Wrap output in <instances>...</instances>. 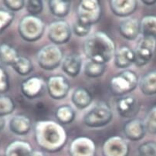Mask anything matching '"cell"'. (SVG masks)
I'll return each mask as SVG.
<instances>
[{"label":"cell","instance_id":"1","mask_svg":"<svg viewBox=\"0 0 156 156\" xmlns=\"http://www.w3.org/2000/svg\"><path fill=\"white\" fill-rule=\"evenodd\" d=\"M34 136L37 144L48 152L60 151L67 140V134L60 124L53 121H40L34 128Z\"/></svg>","mask_w":156,"mask_h":156},{"label":"cell","instance_id":"2","mask_svg":"<svg viewBox=\"0 0 156 156\" xmlns=\"http://www.w3.org/2000/svg\"><path fill=\"white\" fill-rule=\"evenodd\" d=\"M83 52L88 60L105 64L115 57V43L105 32H95L84 41Z\"/></svg>","mask_w":156,"mask_h":156},{"label":"cell","instance_id":"3","mask_svg":"<svg viewBox=\"0 0 156 156\" xmlns=\"http://www.w3.org/2000/svg\"><path fill=\"white\" fill-rule=\"evenodd\" d=\"M139 83L138 74L131 70H125L111 78L109 87L115 96H125L135 90Z\"/></svg>","mask_w":156,"mask_h":156},{"label":"cell","instance_id":"4","mask_svg":"<svg viewBox=\"0 0 156 156\" xmlns=\"http://www.w3.org/2000/svg\"><path fill=\"white\" fill-rule=\"evenodd\" d=\"M45 31L44 22L37 16L27 15L20 20L18 32L22 39L27 42L40 40Z\"/></svg>","mask_w":156,"mask_h":156},{"label":"cell","instance_id":"5","mask_svg":"<svg viewBox=\"0 0 156 156\" xmlns=\"http://www.w3.org/2000/svg\"><path fill=\"white\" fill-rule=\"evenodd\" d=\"M113 118V111L105 102H100L83 117V122L90 128H101L106 126Z\"/></svg>","mask_w":156,"mask_h":156},{"label":"cell","instance_id":"6","mask_svg":"<svg viewBox=\"0 0 156 156\" xmlns=\"http://www.w3.org/2000/svg\"><path fill=\"white\" fill-rule=\"evenodd\" d=\"M39 66L45 70H53L61 64L63 53L58 46L55 44L46 45L42 47L37 55Z\"/></svg>","mask_w":156,"mask_h":156},{"label":"cell","instance_id":"7","mask_svg":"<svg viewBox=\"0 0 156 156\" xmlns=\"http://www.w3.org/2000/svg\"><path fill=\"white\" fill-rule=\"evenodd\" d=\"M77 20L86 25L92 26L101 20L102 13L99 1H80L76 9Z\"/></svg>","mask_w":156,"mask_h":156},{"label":"cell","instance_id":"8","mask_svg":"<svg viewBox=\"0 0 156 156\" xmlns=\"http://www.w3.org/2000/svg\"><path fill=\"white\" fill-rule=\"evenodd\" d=\"M156 50V38L142 37L138 41L135 51V64L137 66H144L152 59Z\"/></svg>","mask_w":156,"mask_h":156},{"label":"cell","instance_id":"9","mask_svg":"<svg viewBox=\"0 0 156 156\" xmlns=\"http://www.w3.org/2000/svg\"><path fill=\"white\" fill-rule=\"evenodd\" d=\"M70 26L65 20H57L49 25L48 37L55 45H62L67 43L71 37Z\"/></svg>","mask_w":156,"mask_h":156},{"label":"cell","instance_id":"10","mask_svg":"<svg viewBox=\"0 0 156 156\" xmlns=\"http://www.w3.org/2000/svg\"><path fill=\"white\" fill-rule=\"evenodd\" d=\"M70 83L63 75L50 76L47 82V92L50 98L54 100H61L66 98L70 91Z\"/></svg>","mask_w":156,"mask_h":156},{"label":"cell","instance_id":"11","mask_svg":"<svg viewBox=\"0 0 156 156\" xmlns=\"http://www.w3.org/2000/svg\"><path fill=\"white\" fill-rule=\"evenodd\" d=\"M129 151L128 143L120 136L108 138L102 147L103 156H128Z\"/></svg>","mask_w":156,"mask_h":156},{"label":"cell","instance_id":"12","mask_svg":"<svg viewBox=\"0 0 156 156\" xmlns=\"http://www.w3.org/2000/svg\"><path fill=\"white\" fill-rule=\"evenodd\" d=\"M68 151L70 156H95L96 145L88 137H76L70 142Z\"/></svg>","mask_w":156,"mask_h":156},{"label":"cell","instance_id":"13","mask_svg":"<svg viewBox=\"0 0 156 156\" xmlns=\"http://www.w3.org/2000/svg\"><path fill=\"white\" fill-rule=\"evenodd\" d=\"M45 81L39 76H32L22 82L20 89L22 94L29 99H34L43 94Z\"/></svg>","mask_w":156,"mask_h":156},{"label":"cell","instance_id":"14","mask_svg":"<svg viewBox=\"0 0 156 156\" xmlns=\"http://www.w3.org/2000/svg\"><path fill=\"white\" fill-rule=\"evenodd\" d=\"M116 108L118 114L128 119L134 118L140 109L138 99L132 95H125L119 98L117 101Z\"/></svg>","mask_w":156,"mask_h":156},{"label":"cell","instance_id":"15","mask_svg":"<svg viewBox=\"0 0 156 156\" xmlns=\"http://www.w3.org/2000/svg\"><path fill=\"white\" fill-rule=\"evenodd\" d=\"M123 132L126 138L131 141L142 139L146 133L144 121L138 118L129 119L124 125Z\"/></svg>","mask_w":156,"mask_h":156},{"label":"cell","instance_id":"16","mask_svg":"<svg viewBox=\"0 0 156 156\" xmlns=\"http://www.w3.org/2000/svg\"><path fill=\"white\" fill-rule=\"evenodd\" d=\"M119 32L120 34L126 40H135L141 33L140 22L136 18L127 17L120 23Z\"/></svg>","mask_w":156,"mask_h":156},{"label":"cell","instance_id":"17","mask_svg":"<svg viewBox=\"0 0 156 156\" xmlns=\"http://www.w3.org/2000/svg\"><path fill=\"white\" fill-rule=\"evenodd\" d=\"M110 7L114 14L120 17H128L137 9L138 2L135 0H112L109 2Z\"/></svg>","mask_w":156,"mask_h":156},{"label":"cell","instance_id":"18","mask_svg":"<svg viewBox=\"0 0 156 156\" xmlns=\"http://www.w3.org/2000/svg\"><path fill=\"white\" fill-rule=\"evenodd\" d=\"M81 57L76 53H71L67 55L66 57H63L62 61V70L67 76L71 77H76L79 75L82 68Z\"/></svg>","mask_w":156,"mask_h":156},{"label":"cell","instance_id":"19","mask_svg":"<svg viewBox=\"0 0 156 156\" xmlns=\"http://www.w3.org/2000/svg\"><path fill=\"white\" fill-rule=\"evenodd\" d=\"M9 127L10 131L15 135H27L32 128L31 120L26 115L19 114L10 119Z\"/></svg>","mask_w":156,"mask_h":156},{"label":"cell","instance_id":"20","mask_svg":"<svg viewBox=\"0 0 156 156\" xmlns=\"http://www.w3.org/2000/svg\"><path fill=\"white\" fill-rule=\"evenodd\" d=\"M115 64L121 69H127L135 63V51L130 47L123 46L120 47L115 54Z\"/></svg>","mask_w":156,"mask_h":156},{"label":"cell","instance_id":"21","mask_svg":"<svg viewBox=\"0 0 156 156\" xmlns=\"http://www.w3.org/2000/svg\"><path fill=\"white\" fill-rule=\"evenodd\" d=\"M33 151L29 142L16 140L7 145L4 156H31Z\"/></svg>","mask_w":156,"mask_h":156},{"label":"cell","instance_id":"22","mask_svg":"<svg viewBox=\"0 0 156 156\" xmlns=\"http://www.w3.org/2000/svg\"><path fill=\"white\" fill-rule=\"evenodd\" d=\"M71 101L76 108L83 110L91 104L92 95L86 88L77 87L72 94Z\"/></svg>","mask_w":156,"mask_h":156},{"label":"cell","instance_id":"23","mask_svg":"<svg viewBox=\"0 0 156 156\" xmlns=\"http://www.w3.org/2000/svg\"><path fill=\"white\" fill-rule=\"evenodd\" d=\"M141 91L146 96L156 94V70L148 71L141 77L139 82Z\"/></svg>","mask_w":156,"mask_h":156},{"label":"cell","instance_id":"24","mask_svg":"<svg viewBox=\"0 0 156 156\" xmlns=\"http://www.w3.org/2000/svg\"><path fill=\"white\" fill-rule=\"evenodd\" d=\"M20 57L16 49L9 43H0V62L6 66L14 64Z\"/></svg>","mask_w":156,"mask_h":156},{"label":"cell","instance_id":"25","mask_svg":"<svg viewBox=\"0 0 156 156\" xmlns=\"http://www.w3.org/2000/svg\"><path fill=\"white\" fill-rule=\"evenodd\" d=\"M48 5L50 11L53 16L63 18L68 15L71 2L68 0H50Z\"/></svg>","mask_w":156,"mask_h":156},{"label":"cell","instance_id":"26","mask_svg":"<svg viewBox=\"0 0 156 156\" xmlns=\"http://www.w3.org/2000/svg\"><path fill=\"white\" fill-rule=\"evenodd\" d=\"M140 29L142 37L156 38V16L148 15L140 21Z\"/></svg>","mask_w":156,"mask_h":156},{"label":"cell","instance_id":"27","mask_svg":"<svg viewBox=\"0 0 156 156\" xmlns=\"http://www.w3.org/2000/svg\"><path fill=\"white\" fill-rule=\"evenodd\" d=\"M55 116L60 124L67 125L74 120L75 111L70 105H61L56 111Z\"/></svg>","mask_w":156,"mask_h":156},{"label":"cell","instance_id":"28","mask_svg":"<svg viewBox=\"0 0 156 156\" xmlns=\"http://www.w3.org/2000/svg\"><path fill=\"white\" fill-rule=\"evenodd\" d=\"M106 69L105 63H98L93 60H88L84 65V73L90 78H97L102 76Z\"/></svg>","mask_w":156,"mask_h":156},{"label":"cell","instance_id":"29","mask_svg":"<svg viewBox=\"0 0 156 156\" xmlns=\"http://www.w3.org/2000/svg\"><path fill=\"white\" fill-rule=\"evenodd\" d=\"M12 67L17 73L21 76H27L31 73L33 66L30 59L27 58V57L20 56Z\"/></svg>","mask_w":156,"mask_h":156},{"label":"cell","instance_id":"30","mask_svg":"<svg viewBox=\"0 0 156 156\" xmlns=\"http://www.w3.org/2000/svg\"><path fill=\"white\" fill-rule=\"evenodd\" d=\"M16 108L15 102L11 97L0 94V116L4 117L11 115Z\"/></svg>","mask_w":156,"mask_h":156},{"label":"cell","instance_id":"31","mask_svg":"<svg viewBox=\"0 0 156 156\" xmlns=\"http://www.w3.org/2000/svg\"><path fill=\"white\" fill-rule=\"evenodd\" d=\"M146 131L150 134H156V106H153L147 113L144 121Z\"/></svg>","mask_w":156,"mask_h":156},{"label":"cell","instance_id":"32","mask_svg":"<svg viewBox=\"0 0 156 156\" xmlns=\"http://www.w3.org/2000/svg\"><path fill=\"white\" fill-rule=\"evenodd\" d=\"M138 156H156V141H148L140 144Z\"/></svg>","mask_w":156,"mask_h":156},{"label":"cell","instance_id":"33","mask_svg":"<svg viewBox=\"0 0 156 156\" xmlns=\"http://www.w3.org/2000/svg\"><path fill=\"white\" fill-rule=\"evenodd\" d=\"M14 13L9 10L0 9V34L9 27L14 20Z\"/></svg>","mask_w":156,"mask_h":156},{"label":"cell","instance_id":"34","mask_svg":"<svg viewBox=\"0 0 156 156\" xmlns=\"http://www.w3.org/2000/svg\"><path fill=\"white\" fill-rule=\"evenodd\" d=\"M91 30V26L86 25L80 22L78 20L75 22L73 26V32L75 35L80 37L87 36Z\"/></svg>","mask_w":156,"mask_h":156},{"label":"cell","instance_id":"35","mask_svg":"<svg viewBox=\"0 0 156 156\" xmlns=\"http://www.w3.org/2000/svg\"><path fill=\"white\" fill-rule=\"evenodd\" d=\"M27 9L30 15L37 16L41 13L43 9V1L40 0H30L27 2Z\"/></svg>","mask_w":156,"mask_h":156},{"label":"cell","instance_id":"36","mask_svg":"<svg viewBox=\"0 0 156 156\" xmlns=\"http://www.w3.org/2000/svg\"><path fill=\"white\" fill-rule=\"evenodd\" d=\"M9 80L7 72L0 66V94H4L9 90Z\"/></svg>","mask_w":156,"mask_h":156},{"label":"cell","instance_id":"37","mask_svg":"<svg viewBox=\"0 0 156 156\" xmlns=\"http://www.w3.org/2000/svg\"><path fill=\"white\" fill-rule=\"evenodd\" d=\"M3 4L10 12H16L20 11L23 8L25 5V1L23 0H18V1H12V0H5Z\"/></svg>","mask_w":156,"mask_h":156},{"label":"cell","instance_id":"38","mask_svg":"<svg viewBox=\"0 0 156 156\" xmlns=\"http://www.w3.org/2000/svg\"><path fill=\"white\" fill-rule=\"evenodd\" d=\"M31 156H47L45 153L42 151H39V150H35V151H33L32 152Z\"/></svg>","mask_w":156,"mask_h":156},{"label":"cell","instance_id":"39","mask_svg":"<svg viewBox=\"0 0 156 156\" xmlns=\"http://www.w3.org/2000/svg\"><path fill=\"white\" fill-rule=\"evenodd\" d=\"M5 125V121L3 118V117L0 116V131H2Z\"/></svg>","mask_w":156,"mask_h":156},{"label":"cell","instance_id":"40","mask_svg":"<svg viewBox=\"0 0 156 156\" xmlns=\"http://www.w3.org/2000/svg\"><path fill=\"white\" fill-rule=\"evenodd\" d=\"M142 2L147 5H151L156 3V0H150V1H148V0H143Z\"/></svg>","mask_w":156,"mask_h":156}]
</instances>
